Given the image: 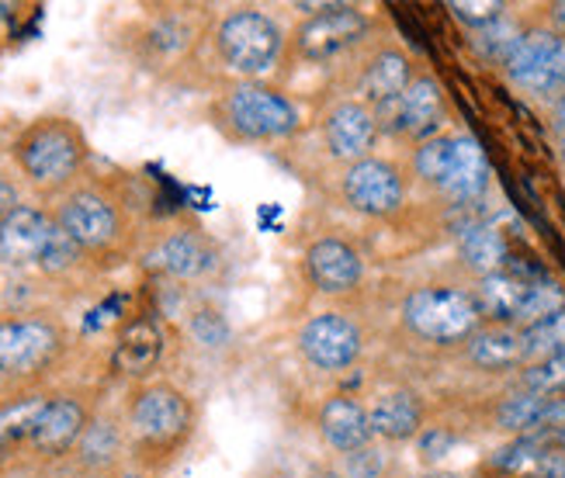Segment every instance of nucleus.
Returning <instances> with one entry per match:
<instances>
[{
	"label": "nucleus",
	"instance_id": "a19ab883",
	"mask_svg": "<svg viewBox=\"0 0 565 478\" xmlns=\"http://www.w3.org/2000/svg\"><path fill=\"white\" fill-rule=\"evenodd\" d=\"M184 45H188V29L181 21H163L153 29V49H160V53H181Z\"/></svg>",
	"mask_w": 565,
	"mask_h": 478
},
{
	"label": "nucleus",
	"instance_id": "6e6552de",
	"mask_svg": "<svg viewBox=\"0 0 565 478\" xmlns=\"http://www.w3.org/2000/svg\"><path fill=\"white\" fill-rule=\"evenodd\" d=\"M340 191H343V201H348L358 215H367V219L396 215L406 201L403 173L388 160H375V157L348 167V173H343V181H340Z\"/></svg>",
	"mask_w": 565,
	"mask_h": 478
},
{
	"label": "nucleus",
	"instance_id": "c9c22d12",
	"mask_svg": "<svg viewBox=\"0 0 565 478\" xmlns=\"http://www.w3.org/2000/svg\"><path fill=\"white\" fill-rule=\"evenodd\" d=\"M188 330H191L194 340H199L202 347H209V350H218V347H226L233 340V330H230L226 316L215 312V309H199V312H194L191 322H188Z\"/></svg>",
	"mask_w": 565,
	"mask_h": 478
},
{
	"label": "nucleus",
	"instance_id": "72a5a7b5",
	"mask_svg": "<svg viewBox=\"0 0 565 478\" xmlns=\"http://www.w3.org/2000/svg\"><path fill=\"white\" fill-rule=\"evenodd\" d=\"M84 249L77 246V240H73L63 225L53 219V230H49V240H45V249H42V257H39V270L45 274H66L77 267Z\"/></svg>",
	"mask_w": 565,
	"mask_h": 478
},
{
	"label": "nucleus",
	"instance_id": "f704fd0d",
	"mask_svg": "<svg viewBox=\"0 0 565 478\" xmlns=\"http://www.w3.org/2000/svg\"><path fill=\"white\" fill-rule=\"evenodd\" d=\"M542 447H545L542 437H518V440H510L507 447H500L497 455L489 458V468L524 478L531 471V465L537 461V455H542Z\"/></svg>",
	"mask_w": 565,
	"mask_h": 478
},
{
	"label": "nucleus",
	"instance_id": "ddd939ff",
	"mask_svg": "<svg viewBox=\"0 0 565 478\" xmlns=\"http://www.w3.org/2000/svg\"><path fill=\"white\" fill-rule=\"evenodd\" d=\"M379 132H382L379 118L367 100H340L323 121V139H327L330 157L348 167L372 157Z\"/></svg>",
	"mask_w": 565,
	"mask_h": 478
},
{
	"label": "nucleus",
	"instance_id": "c756f323",
	"mask_svg": "<svg viewBox=\"0 0 565 478\" xmlns=\"http://www.w3.org/2000/svg\"><path fill=\"white\" fill-rule=\"evenodd\" d=\"M451 153H455V136H434V139L420 142V149H416V157H413L416 178L430 188H440L448 178Z\"/></svg>",
	"mask_w": 565,
	"mask_h": 478
},
{
	"label": "nucleus",
	"instance_id": "f257e3e1",
	"mask_svg": "<svg viewBox=\"0 0 565 478\" xmlns=\"http://www.w3.org/2000/svg\"><path fill=\"white\" fill-rule=\"evenodd\" d=\"M14 160L32 184L60 188L81 173V167L87 160V139L77 121L39 118L18 136Z\"/></svg>",
	"mask_w": 565,
	"mask_h": 478
},
{
	"label": "nucleus",
	"instance_id": "423d86ee",
	"mask_svg": "<svg viewBox=\"0 0 565 478\" xmlns=\"http://www.w3.org/2000/svg\"><path fill=\"white\" fill-rule=\"evenodd\" d=\"M503 73L527 94H565V39L548 29H527L518 49L507 56Z\"/></svg>",
	"mask_w": 565,
	"mask_h": 478
},
{
	"label": "nucleus",
	"instance_id": "79ce46f5",
	"mask_svg": "<svg viewBox=\"0 0 565 478\" xmlns=\"http://www.w3.org/2000/svg\"><path fill=\"white\" fill-rule=\"evenodd\" d=\"M14 209H21V201H18V191H14V184L11 181H4L0 178V222H4Z\"/></svg>",
	"mask_w": 565,
	"mask_h": 478
},
{
	"label": "nucleus",
	"instance_id": "4be33fe9",
	"mask_svg": "<svg viewBox=\"0 0 565 478\" xmlns=\"http://www.w3.org/2000/svg\"><path fill=\"white\" fill-rule=\"evenodd\" d=\"M367 419H372V431L382 440H392V444L413 440L424 431V402H420V395H413L406 389L385 392V395H379L375 406L367 410Z\"/></svg>",
	"mask_w": 565,
	"mask_h": 478
},
{
	"label": "nucleus",
	"instance_id": "39448f33",
	"mask_svg": "<svg viewBox=\"0 0 565 478\" xmlns=\"http://www.w3.org/2000/svg\"><path fill=\"white\" fill-rule=\"evenodd\" d=\"M226 121L243 139H288L299 132L302 115L291 100L257 81L236 84L223 100Z\"/></svg>",
	"mask_w": 565,
	"mask_h": 478
},
{
	"label": "nucleus",
	"instance_id": "c03bdc74",
	"mask_svg": "<svg viewBox=\"0 0 565 478\" xmlns=\"http://www.w3.org/2000/svg\"><path fill=\"white\" fill-rule=\"evenodd\" d=\"M552 118H555V129H558V132H565V94H558Z\"/></svg>",
	"mask_w": 565,
	"mask_h": 478
},
{
	"label": "nucleus",
	"instance_id": "412c9836",
	"mask_svg": "<svg viewBox=\"0 0 565 478\" xmlns=\"http://www.w3.org/2000/svg\"><path fill=\"white\" fill-rule=\"evenodd\" d=\"M413 60L403 53V49H382L364 66V94L372 111H382L388 105L406 94V87L413 84Z\"/></svg>",
	"mask_w": 565,
	"mask_h": 478
},
{
	"label": "nucleus",
	"instance_id": "e433bc0d",
	"mask_svg": "<svg viewBox=\"0 0 565 478\" xmlns=\"http://www.w3.org/2000/svg\"><path fill=\"white\" fill-rule=\"evenodd\" d=\"M448 8L461 24H469L472 32L486 29V24H493L507 14V4H500V0H461V4H448Z\"/></svg>",
	"mask_w": 565,
	"mask_h": 478
},
{
	"label": "nucleus",
	"instance_id": "4468645a",
	"mask_svg": "<svg viewBox=\"0 0 565 478\" xmlns=\"http://www.w3.org/2000/svg\"><path fill=\"white\" fill-rule=\"evenodd\" d=\"M84 431H87L84 402L73 395H56L45 399V406L29 434V444L39 455H66L73 444H81Z\"/></svg>",
	"mask_w": 565,
	"mask_h": 478
},
{
	"label": "nucleus",
	"instance_id": "473e14b6",
	"mask_svg": "<svg viewBox=\"0 0 565 478\" xmlns=\"http://www.w3.org/2000/svg\"><path fill=\"white\" fill-rule=\"evenodd\" d=\"M118 444H121V437L115 431V423H108V419L87 423V431L81 437V461L94 465V468H105V465L115 461Z\"/></svg>",
	"mask_w": 565,
	"mask_h": 478
},
{
	"label": "nucleus",
	"instance_id": "58836bf2",
	"mask_svg": "<svg viewBox=\"0 0 565 478\" xmlns=\"http://www.w3.org/2000/svg\"><path fill=\"white\" fill-rule=\"evenodd\" d=\"M416 447H420L424 461H437L455 447V434L445 431V426H427V431H420V437H416Z\"/></svg>",
	"mask_w": 565,
	"mask_h": 478
},
{
	"label": "nucleus",
	"instance_id": "a878e982",
	"mask_svg": "<svg viewBox=\"0 0 565 478\" xmlns=\"http://www.w3.org/2000/svg\"><path fill=\"white\" fill-rule=\"evenodd\" d=\"M545 395H534V392H513L500 402L497 410V426L507 434H518V437H534L537 434V423H542L545 413Z\"/></svg>",
	"mask_w": 565,
	"mask_h": 478
},
{
	"label": "nucleus",
	"instance_id": "de8ad7c7",
	"mask_svg": "<svg viewBox=\"0 0 565 478\" xmlns=\"http://www.w3.org/2000/svg\"><path fill=\"white\" fill-rule=\"evenodd\" d=\"M558 153H562V163H565V132H562V142H558Z\"/></svg>",
	"mask_w": 565,
	"mask_h": 478
},
{
	"label": "nucleus",
	"instance_id": "7c9ffc66",
	"mask_svg": "<svg viewBox=\"0 0 565 478\" xmlns=\"http://www.w3.org/2000/svg\"><path fill=\"white\" fill-rule=\"evenodd\" d=\"M45 406V399L32 395V399H18L11 406H0V447H11L18 440H29L32 426L39 419Z\"/></svg>",
	"mask_w": 565,
	"mask_h": 478
},
{
	"label": "nucleus",
	"instance_id": "b1692460",
	"mask_svg": "<svg viewBox=\"0 0 565 478\" xmlns=\"http://www.w3.org/2000/svg\"><path fill=\"white\" fill-rule=\"evenodd\" d=\"M527 285L524 278L510 270H500V274H489V278H479L472 298L479 306V316L489 319L493 326H513L518 319L521 306H524V295H527Z\"/></svg>",
	"mask_w": 565,
	"mask_h": 478
},
{
	"label": "nucleus",
	"instance_id": "20e7f679",
	"mask_svg": "<svg viewBox=\"0 0 565 478\" xmlns=\"http://www.w3.org/2000/svg\"><path fill=\"white\" fill-rule=\"evenodd\" d=\"M215 42H218V56H223L230 70L243 73V77H260V73H267L278 63L285 35L275 18H267L260 11H233L218 24Z\"/></svg>",
	"mask_w": 565,
	"mask_h": 478
},
{
	"label": "nucleus",
	"instance_id": "09e8293b",
	"mask_svg": "<svg viewBox=\"0 0 565 478\" xmlns=\"http://www.w3.org/2000/svg\"><path fill=\"white\" fill-rule=\"evenodd\" d=\"M121 478H139V475H121Z\"/></svg>",
	"mask_w": 565,
	"mask_h": 478
},
{
	"label": "nucleus",
	"instance_id": "7ed1b4c3",
	"mask_svg": "<svg viewBox=\"0 0 565 478\" xmlns=\"http://www.w3.org/2000/svg\"><path fill=\"white\" fill-rule=\"evenodd\" d=\"M129 426L132 437L142 450H178L194 426V406L191 399L174 385H146L136 392L129 406Z\"/></svg>",
	"mask_w": 565,
	"mask_h": 478
},
{
	"label": "nucleus",
	"instance_id": "a211bd4d",
	"mask_svg": "<svg viewBox=\"0 0 565 478\" xmlns=\"http://www.w3.org/2000/svg\"><path fill=\"white\" fill-rule=\"evenodd\" d=\"M163 358V330L153 316H136L132 322H126V330L115 340V354L111 364L115 371L129 374V379H142L150 374Z\"/></svg>",
	"mask_w": 565,
	"mask_h": 478
},
{
	"label": "nucleus",
	"instance_id": "ea45409f",
	"mask_svg": "<svg viewBox=\"0 0 565 478\" xmlns=\"http://www.w3.org/2000/svg\"><path fill=\"white\" fill-rule=\"evenodd\" d=\"M524 478H565V450L545 440L542 455H537V461L531 465Z\"/></svg>",
	"mask_w": 565,
	"mask_h": 478
},
{
	"label": "nucleus",
	"instance_id": "9b49d317",
	"mask_svg": "<svg viewBox=\"0 0 565 478\" xmlns=\"http://www.w3.org/2000/svg\"><path fill=\"white\" fill-rule=\"evenodd\" d=\"M379 118V129H392L399 136H409V139H434V129L445 118V91L434 77H416L406 94L396 100V105H388L382 111H375Z\"/></svg>",
	"mask_w": 565,
	"mask_h": 478
},
{
	"label": "nucleus",
	"instance_id": "0eeeda50",
	"mask_svg": "<svg viewBox=\"0 0 565 478\" xmlns=\"http://www.w3.org/2000/svg\"><path fill=\"white\" fill-rule=\"evenodd\" d=\"M60 330L56 322L42 316L29 319H0V374L4 379H24V374L42 371L60 354Z\"/></svg>",
	"mask_w": 565,
	"mask_h": 478
},
{
	"label": "nucleus",
	"instance_id": "c85d7f7f",
	"mask_svg": "<svg viewBox=\"0 0 565 478\" xmlns=\"http://www.w3.org/2000/svg\"><path fill=\"white\" fill-rule=\"evenodd\" d=\"M521 39H524V29L510 18V11L500 21H493V24H486V29L472 32V45L479 49V56L493 60V63H507V56L513 53V49H518Z\"/></svg>",
	"mask_w": 565,
	"mask_h": 478
},
{
	"label": "nucleus",
	"instance_id": "9d476101",
	"mask_svg": "<svg viewBox=\"0 0 565 478\" xmlns=\"http://www.w3.org/2000/svg\"><path fill=\"white\" fill-rule=\"evenodd\" d=\"M361 326L343 312H319L299 333L302 358L319 371L351 368L361 358Z\"/></svg>",
	"mask_w": 565,
	"mask_h": 478
},
{
	"label": "nucleus",
	"instance_id": "5701e85b",
	"mask_svg": "<svg viewBox=\"0 0 565 478\" xmlns=\"http://www.w3.org/2000/svg\"><path fill=\"white\" fill-rule=\"evenodd\" d=\"M465 354L482 371H513L524 368V337L518 326H486L469 340Z\"/></svg>",
	"mask_w": 565,
	"mask_h": 478
},
{
	"label": "nucleus",
	"instance_id": "1a4fd4ad",
	"mask_svg": "<svg viewBox=\"0 0 565 478\" xmlns=\"http://www.w3.org/2000/svg\"><path fill=\"white\" fill-rule=\"evenodd\" d=\"M87 254H105L121 236L118 205L102 191H73L56 219Z\"/></svg>",
	"mask_w": 565,
	"mask_h": 478
},
{
	"label": "nucleus",
	"instance_id": "2eb2a0df",
	"mask_svg": "<svg viewBox=\"0 0 565 478\" xmlns=\"http://www.w3.org/2000/svg\"><path fill=\"white\" fill-rule=\"evenodd\" d=\"M53 219L35 205L14 209L0 222V261L8 267H39V257L45 249Z\"/></svg>",
	"mask_w": 565,
	"mask_h": 478
},
{
	"label": "nucleus",
	"instance_id": "4c0bfd02",
	"mask_svg": "<svg viewBox=\"0 0 565 478\" xmlns=\"http://www.w3.org/2000/svg\"><path fill=\"white\" fill-rule=\"evenodd\" d=\"M385 468H388V455L375 444L354 450V455H343V471H348V478H382Z\"/></svg>",
	"mask_w": 565,
	"mask_h": 478
},
{
	"label": "nucleus",
	"instance_id": "a18cd8bd",
	"mask_svg": "<svg viewBox=\"0 0 565 478\" xmlns=\"http://www.w3.org/2000/svg\"><path fill=\"white\" fill-rule=\"evenodd\" d=\"M542 440H548V444H555V447L565 450V426H562V431H555V434H548V437H542Z\"/></svg>",
	"mask_w": 565,
	"mask_h": 478
},
{
	"label": "nucleus",
	"instance_id": "aec40b11",
	"mask_svg": "<svg viewBox=\"0 0 565 478\" xmlns=\"http://www.w3.org/2000/svg\"><path fill=\"white\" fill-rule=\"evenodd\" d=\"M489 188V160L482 153L479 139L472 136H455V153H451V167L448 178L437 191L451 198L455 205H472L479 201Z\"/></svg>",
	"mask_w": 565,
	"mask_h": 478
},
{
	"label": "nucleus",
	"instance_id": "f03ea898",
	"mask_svg": "<svg viewBox=\"0 0 565 478\" xmlns=\"http://www.w3.org/2000/svg\"><path fill=\"white\" fill-rule=\"evenodd\" d=\"M406 330L427 343H469L479 333V306L461 288H416L403 301Z\"/></svg>",
	"mask_w": 565,
	"mask_h": 478
},
{
	"label": "nucleus",
	"instance_id": "393cba45",
	"mask_svg": "<svg viewBox=\"0 0 565 478\" xmlns=\"http://www.w3.org/2000/svg\"><path fill=\"white\" fill-rule=\"evenodd\" d=\"M458 254H461V264L469 267L476 278H489V274L507 270L510 246H507V240H503V233L497 230V225L472 222V225H465V230H461Z\"/></svg>",
	"mask_w": 565,
	"mask_h": 478
},
{
	"label": "nucleus",
	"instance_id": "cd10ccee",
	"mask_svg": "<svg viewBox=\"0 0 565 478\" xmlns=\"http://www.w3.org/2000/svg\"><path fill=\"white\" fill-rule=\"evenodd\" d=\"M521 337H524V368L534 361L565 354V309L545 322L527 326V330H521Z\"/></svg>",
	"mask_w": 565,
	"mask_h": 478
},
{
	"label": "nucleus",
	"instance_id": "2f4dec72",
	"mask_svg": "<svg viewBox=\"0 0 565 478\" xmlns=\"http://www.w3.org/2000/svg\"><path fill=\"white\" fill-rule=\"evenodd\" d=\"M518 382L524 392L545 395V399L565 395V354H555V358H545V361H534V364L521 368Z\"/></svg>",
	"mask_w": 565,
	"mask_h": 478
},
{
	"label": "nucleus",
	"instance_id": "37998d69",
	"mask_svg": "<svg viewBox=\"0 0 565 478\" xmlns=\"http://www.w3.org/2000/svg\"><path fill=\"white\" fill-rule=\"evenodd\" d=\"M548 32H555L558 39H565V0L562 4L548 8Z\"/></svg>",
	"mask_w": 565,
	"mask_h": 478
},
{
	"label": "nucleus",
	"instance_id": "f8f14e48",
	"mask_svg": "<svg viewBox=\"0 0 565 478\" xmlns=\"http://www.w3.org/2000/svg\"><path fill=\"white\" fill-rule=\"evenodd\" d=\"M367 35V18L364 11L351 4H330L323 14L309 18L299 32H295V45L306 60H330L340 56L343 49L358 45Z\"/></svg>",
	"mask_w": 565,
	"mask_h": 478
},
{
	"label": "nucleus",
	"instance_id": "49530a36",
	"mask_svg": "<svg viewBox=\"0 0 565 478\" xmlns=\"http://www.w3.org/2000/svg\"><path fill=\"white\" fill-rule=\"evenodd\" d=\"M416 478H461L455 471H430V475H416Z\"/></svg>",
	"mask_w": 565,
	"mask_h": 478
},
{
	"label": "nucleus",
	"instance_id": "bb28decb",
	"mask_svg": "<svg viewBox=\"0 0 565 478\" xmlns=\"http://www.w3.org/2000/svg\"><path fill=\"white\" fill-rule=\"evenodd\" d=\"M562 309H565V288L545 274V278L527 285L524 306H521L518 319H513V326H518V330H527V326H537V322L558 316Z\"/></svg>",
	"mask_w": 565,
	"mask_h": 478
},
{
	"label": "nucleus",
	"instance_id": "dca6fc26",
	"mask_svg": "<svg viewBox=\"0 0 565 478\" xmlns=\"http://www.w3.org/2000/svg\"><path fill=\"white\" fill-rule=\"evenodd\" d=\"M306 267H309V278L319 291L327 295H343V291H354L361 285V254L343 240H319L309 246L306 254Z\"/></svg>",
	"mask_w": 565,
	"mask_h": 478
},
{
	"label": "nucleus",
	"instance_id": "6ab92c4d",
	"mask_svg": "<svg viewBox=\"0 0 565 478\" xmlns=\"http://www.w3.org/2000/svg\"><path fill=\"white\" fill-rule=\"evenodd\" d=\"M319 434H323V440L333 450H340V455H354V450L375 444L367 410L348 395H337L323 406V413H319Z\"/></svg>",
	"mask_w": 565,
	"mask_h": 478
},
{
	"label": "nucleus",
	"instance_id": "f3484780",
	"mask_svg": "<svg viewBox=\"0 0 565 478\" xmlns=\"http://www.w3.org/2000/svg\"><path fill=\"white\" fill-rule=\"evenodd\" d=\"M150 264L157 270L170 274V278L191 282V278H202V274H209L215 267V246L199 230H178L153 246Z\"/></svg>",
	"mask_w": 565,
	"mask_h": 478
}]
</instances>
